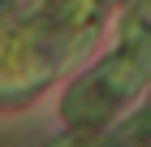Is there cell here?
Wrapping results in <instances>:
<instances>
[{"instance_id": "cell-1", "label": "cell", "mask_w": 151, "mask_h": 147, "mask_svg": "<svg viewBox=\"0 0 151 147\" xmlns=\"http://www.w3.org/2000/svg\"><path fill=\"white\" fill-rule=\"evenodd\" d=\"M147 69H151V35H129L125 48L116 52V61L95 69L86 78V87H104V108H108V104L125 100L129 91L147 78Z\"/></svg>"}]
</instances>
